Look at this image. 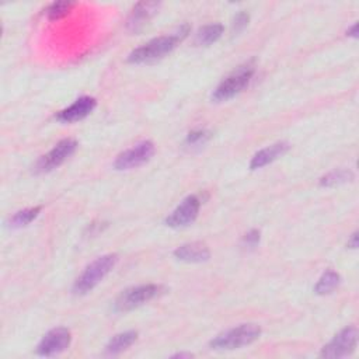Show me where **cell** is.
<instances>
[{
    "instance_id": "1",
    "label": "cell",
    "mask_w": 359,
    "mask_h": 359,
    "mask_svg": "<svg viewBox=\"0 0 359 359\" xmlns=\"http://www.w3.org/2000/svg\"><path fill=\"white\" fill-rule=\"evenodd\" d=\"M188 32H189V27L185 24L170 35L154 38L147 44L132 51L128 57V62L139 65V63H152L162 59L166 55H169L183 41V39L188 35Z\"/></svg>"
},
{
    "instance_id": "2",
    "label": "cell",
    "mask_w": 359,
    "mask_h": 359,
    "mask_svg": "<svg viewBox=\"0 0 359 359\" xmlns=\"http://www.w3.org/2000/svg\"><path fill=\"white\" fill-rule=\"evenodd\" d=\"M116 261V254H105L94 260L90 265L86 267L82 275L76 279L73 285V292L76 295H86L90 291H93L115 267Z\"/></svg>"
},
{
    "instance_id": "3",
    "label": "cell",
    "mask_w": 359,
    "mask_h": 359,
    "mask_svg": "<svg viewBox=\"0 0 359 359\" xmlns=\"http://www.w3.org/2000/svg\"><path fill=\"white\" fill-rule=\"evenodd\" d=\"M261 336V329L257 325H240L230 329L211 341V348L218 351H232L253 344Z\"/></svg>"
},
{
    "instance_id": "4",
    "label": "cell",
    "mask_w": 359,
    "mask_h": 359,
    "mask_svg": "<svg viewBox=\"0 0 359 359\" xmlns=\"http://www.w3.org/2000/svg\"><path fill=\"white\" fill-rule=\"evenodd\" d=\"M253 74H254L253 63H246L245 66H240L230 76H227L225 81L215 89L212 94V100H215L216 103H222L233 99L238 93H242L249 86Z\"/></svg>"
},
{
    "instance_id": "5",
    "label": "cell",
    "mask_w": 359,
    "mask_h": 359,
    "mask_svg": "<svg viewBox=\"0 0 359 359\" xmlns=\"http://www.w3.org/2000/svg\"><path fill=\"white\" fill-rule=\"evenodd\" d=\"M165 291L163 287L161 285H142V287H135L124 291L119 295L114 303V309L119 313H125L130 310H134L152 299L157 298L158 295H162Z\"/></svg>"
},
{
    "instance_id": "6",
    "label": "cell",
    "mask_w": 359,
    "mask_h": 359,
    "mask_svg": "<svg viewBox=\"0 0 359 359\" xmlns=\"http://www.w3.org/2000/svg\"><path fill=\"white\" fill-rule=\"evenodd\" d=\"M153 154H154L153 142L143 141L119 154L116 157V161L114 162V167H115V170H119V172L136 169V167L147 163Z\"/></svg>"
},
{
    "instance_id": "7",
    "label": "cell",
    "mask_w": 359,
    "mask_h": 359,
    "mask_svg": "<svg viewBox=\"0 0 359 359\" xmlns=\"http://www.w3.org/2000/svg\"><path fill=\"white\" fill-rule=\"evenodd\" d=\"M76 147H77V142L73 139L61 141L51 152H48L47 154H44L41 158H39L35 166V172L48 173V172L59 167L74 153Z\"/></svg>"
},
{
    "instance_id": "8",
    "label": "cell",
    "mask_w": 359,
    "mask_h": 359,
    "mask_svg": "<svg viewBox=\"0 0 359 359\" xmlns=\"http://www.w3.org/2000/svg\"><path fill=\"white\" fill-rule=\"evenodd\" d=\"M358 342V330L351 326L340 331L320 352L322 358H342L353 352Z\"/></svg>"
},
{
    "instance_id": "9",
    "label": "cell",
    "mask_w": 359,
    "mask_h": 359,
    "mask_svg": "<svg viewBox=\"0 0 359 359\" xmlns=\"http://www.w3.org/2000/svg\"><path fill=\"white\" fill-rule=\"evenodd\" d=\"M72 334L65 327H58L48 331L37 347V353L41 356H52L63 352L70 345Z\"/></svg>"
},
{
    "instance_id": "10",
    "label": "cell",
    "mask_w": 359,
    "mask_h": 359,
    "mask_svg": "<svg viewBox=\"0 0 359 359\" xmlns=\"http://www.w3.org/2000/svg\"><path fill=\"white\" fill-rule=\"evenodd\" d=\"M199 208H201V201H199V198L191 195L185 198L184 201L173 211V214L166 219V225L174 229L185 227L196 219Z\"/></svg>"
},
{
    "instance_id": "11",
    "label": "cell",
    "mask_w": 359,
    "mask_h": 359,
    "mask_svg": "<svg viewBox=\"0 0 359 359\" xmlns=\"http://www.w3.org/2000/svg\"><path fill=\"white\" fill-rule=\"evenodd\" d=\"M96 105H97L96 99L81 97L79 100H76L70 107L59 111L57 114V119L61 123H65V124L81 121V119L86 118L88 115H90L93 112Z\"/></svg>"
},
{
    "instance_id": "12",
    "label": "cell",
    "mask_w": 359,
    "mask_h": 359,
    "mask_svg": "<svg viewBox=\"0 0 359 359\" xmlns=\"http://www.w3.org/2000/svg\"><path fill=\"white\" fill-rule=\"evenodd\" d=\"M174 257L184 263H204L209 260L211 252L207 245L201 242H194L183 245L174 250Z\"/></svg>"
},
{
    "instance_id": "13",
    "label": "cell",
    "mask_w": 359,
    "mask_h": 359,
    "mask_svg": "<svg viewBox=\"0 0 359 359\" xmlns=\"http://www.w3.org/2000/svg\"><path fill=\"white\" fill-rule=\"evenodd\" d=\"M289 149V143L287 142H278V143H274L263 150H260L258 153L254 154V157L252 158L250 162V169L252 170H257V169H261L272 162H275L276 158H279L281 156H284Z\"/></svg>"
},
{
    "instance_id": "14",
    "label": "cell",
    "mask_w": 359,
    "mask_h": 359,
    "mask_svg": "<svg viewBox=\"0 0 359 359\" xmlns=\"http://www.w3.org/2000/svg\"><path fill=\"white\" fill-rule=\"evenodd\" d=\"M158 8H161V5L156 2L138 3L128 19V28L135 32L142 30L147 24V21L157 13Z\"/></svg>"
},
{
    "instance_id": "15",
    "label": "cell",
    "mask_w": 359,
    "mask_h": 359,
    "mask_svg": "<svg viewBox=\"0 0 359 359\" xmlns=\"http://www.w3.org/2000/svg\"><path fill=\"white\" fill-rule=\"evenodd\" d=\"M136 338H138L136 331H125V333H121V334H116L107 344L105 353L111 355V356L121 353L125 349H128L136 341Z\"/></svg>"
},
{
    "instance_id": "16",
    "label": "cell",
    "mask_w": 359,
    "mask_h": 359,
    "mask_svg": "<svg viewBox=\"0 0 359 359\" xmlns=\"http://www.w3.org/2000/svg\"><path fill=\"white\" fill-rule=\"evenodd\" d=\"M223 34V25L222 24H209L203 27L201 30L198 31L196 38H195V43L198 45H211L214 43H216L218 39L222 37Z\"/></svg>"
},
{
    "instance_id": "17",
    "label": "cell",
    "mask_w": 359,
    "mask_h": 359,
    "mask_svg": "<svg viewBox=\"0 0 359 359\" xmlns=\"http://www.w3.org/2000/svg\"><path fill=\"white\" fill-rule=\"evenodd\" d=\"M340 281H341V278L337 272L327 271L322 275L320 279H318V283L314 287V292L317 295H327L340 285Z\"/></svg>"
},
{
    "instance_id": "18",
    "label": "cell",
    "mask_w": 359,
    "mask_h": 359,
    "mask_svg": "<svg viewBox=\"0 0 359 359\" xmlns=\"http://www.w3.org/2000/svg\"><path fill=\"white\" fill-rule=\"evenodd\" d=\"M353 180V173L348 169H340V170H334L329 174H326L325 177H322L320 180V185L322 187H336L340 184H345Z\"/></svg>"
},
{
    "instance_id": "19",
    "label": "cell",
    "mask_w": 359,
    "mask_h": 359,
    "mask_svg": "<svg viewBox=\"0 0 359 359\" xmlns=\"http://www.w3.org/2000/svg\"><path fill=\"white\" fill-rule=\"evenodd\" d=\"M39 212H41V208H39V207L19 211L17 214H14V215L10 218L9 225H10V227H23V226H27V225H30V223L39 215Z\"/></svg>"
},
{
    "instance_id": "20",
    "label": "cell",
    "mask_w": 359,
    "mask_h": 359,
    "mask_svg": "<svg viewBox=\"0 0 359 359\" xmlns=\"http://www.w3.org/2000/svg\"><path fill=\"white\" fill-rule=\"evenodd\" d=\"M73 6H74V3H72V2H55L48 8L47 14H48L50 20H58V19L66 16L72 10Z\"/></svg>"
},
{
    "instance_id": "21",
    "label": "cell",
    "mask_w": 359,
    "mask_h": 359,
    "mask_svg": "<svg viewBox=\"0 0 359 359\" xmlns=\"http://www.w3.org/2000/svg\"><path fill=\"white\" fill-rule=\"evenodd\" d=\"M249 21H250V16H249L247 12H240V13H237L236 17H234V20H233V24H232L233 34L242 32V31L247 27Z\"/></svg>"
},
{
    "instance_id": "22",
    "label": "cell",
    "mask_w": 359,
    "mask_h": 359,
    "mask_svg": "<svg viewBox=\"0 0 359 359\" xmlns=\"http://www.w3.org/2000/svg\"><path fill=\"white\" fill-rule=\"evenodd\" d=\"M211 134L208 131H194L189 132L187 136V143L188 145H199V143H204L209 139Z\"/></svg>"
},
{
    "instance_id": "23",
    "label": "cell",
    "mask_w": 359,
    "mask_h": 359,
    "mask_svg": "<svg viewBox=\"0 0 359 359\" xmlns=\"http://www.w3.org/2000/svg\"><path fill=\"white\" fill-rule=\"evenodd\" d=\"M258 242H260V232H258V230H252V232H249V233L245 236V238H243V243H245V246H247V247H256V246L258 245Z\"/></svg>"
},
{
    "instance_id": "24",
    "label": "cell",
    "mask_w": 359,
    "mask_h": 359,
    "mask_svg": "<svg viewBox=\"0 0 359 359\" xmlns=\"http://www.w3.org/2000/svg\"><path fill=\"white\" fill-rule=\"evenodd\" d=\"M358 246H359V243H358V232H355L351 236V240H348V247L349 249H356Z\"/></svg>"
},
{
    "instance_id": "25",
    "label": "cell",
    "mask_w": 359,
    "mask_h": 359,
    "mask_svg": "<svg viewBox=\"0 0 359 359\" xmlns=\"http://www.w3.org/2000/svg\"><path fill=\"white\" fill-rule=\"evenodd\" d=\"M347 34L349 35V37H353V38H356L358 37V24L355 23L348 31H347Z\"/></svg>"
},
{
    "instance_id": "26",
    "label": "cell",
    "mask_w": 359,
    "mask_h": 359,
    "mask_svg": "<svg viewBox=\"0 0 359 359\" xmlns=\"http://www.w3.org/2000/svg\"><path fill=\"white\" fill-rule=\"evenodd\" d=\"M194 355L192 353H189V352H180V353H176V355H173L172 358H192Z\"/></svg>"
}]
</instances>
